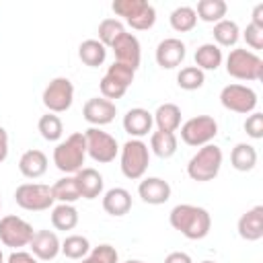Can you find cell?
<instances>
[{"mask_svg": "<svg viewBox=\"0 0 263 263\" xmlns=\"http://www.w3.org/2000/svg\"><path fill=\"white\" fill-rule=\"evenodd\" d=\"M168 222L175 230H179L189 240H201L210 234L212 228V216L205 208L193 205V203H179L171 210Z\"/></svg>", "mask_w": 263, "mask_h": 263, "instance_id": "6da1fadb", "label": "cell"}, {"mask_svg": "<svg viewBox=\"0 0 263 263\" xmlns=\"http://www.w3.org/2000/svg\"><path fill=\"white\" fill-rule=\"evenodd\" d=\"M86 160L84 132H74L53 148V164L66 175H76Z\"/></svg>", "mask_w": 263, "mask_h": 263, "instance_id": "7a4b0ae2", "label": "cell"}, {"mask_svg": "<svg viewBox=\"0 0 263 263\" xmlns=\"http://www.w3.org/2000/svg\"><path fill=\"white\" fill-rule=\"evenodd\" d=\"M224 162V154L220 150V146L216 144H205L201 146L187 162V175L189 179L197 181V183H208L214 181L222 168Z\"/></svg>", "mask_w": 263, "mask_h": 263, "instance_id": "3957f363", "label": "cell"}, {"mask_svg": "<svg viewBox=\"0 0 263 263\" xmlns=\"http://www.w3.org/2000/svg\"><path fill=\"white\" fill-rule=\"evenodd\" d=\"M148 164H150V148L146 142L132 138L119 148V168L125 179L129 181L142 179L148 171Z\"/></svg>", "mask_w": 263, "mask_h": 263, "instance_id": "277c9868", "label": "cell"}, {"mask_svg": "<svg viewBox=\"0 0 263 263\" xmlns=\"http://www.w3.org/2000/svg\"><path fill=\"white\" fill-rule=\"evenodd\" d=\"M226 72L236 80L257 82L263 78V60L245 47H236L226 55Z\"/></svg>", "mask_w": 263, "mask_h": 263, "instance_id": "5b68a950", "label": "cell"}, {"mask_svg": "<svg viewBox=\"0 0 263 263\" xmlns=\"http://www.w3.org/2000/svg\"><path fill=\"white\" fill-rule=\"evenodd\" d=\"M111 8L136 31H148L156 23V8L146 0H115Z\"/></svg>", "mask_w": 263, "mask_h": 263, "instance_id": "8992f818", "label": "cell"}, {"mask_svg": "<svg viewBox=\"0 0 263 263\" xmlns=\"http://www.w3.org/2000/svg\"><path fill=\"white\" fill-rule=\"evenodd\" d=\"M181 140L187 146L201 148L205 144H212V140L218 136V121L212 115H195L181 123Z\"/></svg>", "mask_w": 263, "mask_h": 263, "instance_id": "52a82bcc", "label": "cell"}, {"mask_svg": "<svg viewBox=\"0 0 263 263\" xmlns=\"http://www.w3.org/2000/svg\"><path fill=\"white\" fill-rule=\"evenodd\" d=\"M14 201L27 212H45L53 208L55 199L49 185L43 183H23L14 189Z\"/></svg>", "mask_w": 263, "mask_h": 263, "instance_id": "ba28073f", "label": "cell"}, {"mask_svg": "<svg viewBox=\"0 0 263 263\" xmlns=\"http://www.w3.org/2000/svg\"><path fill=\"white\" fill-rule=\"evenodd\" d=\"M84 140H86V156H90L99 164H109L119 154L117 140L111 134L103 132L101 127H88L84 132Z\"/></svg>", "mask_w": 263, "mask_h": 263, "instance_id": "9c48e42d", "label": "cell"}, {"mask_svg": "<svg viewBox=\"0 0 263 263\" xmlns=\"http://www.w3.org/2000/svg\"><path fill=\"white\" fill-rule=\"evenodd\" d=\"M41 101L47 109V113H64L74 103V84L66 76H58L49 80V84L43 88Z\"/></svg>", "mask_w": 263, "mask_h": 263, "instance_id": "30bf717a", "label": "cell"}, {"mask_svg": "<svg viewBox=\"0 0 263 263\" xmlns=\"http://www.w3.org/2000/svg\"><path fill=\"white\" fill-rule=\"evenodd\" d=\"M33 234H35L33 226L27 220H23L21 216L10 214V216L0 218V242L4 247L21 251L23 247H29Z\"/></svg>", "mask_w": 263, "mask_h": 263, "instance_id": "8fae6325", "label": "cell"}, {"mask_svg": "<svg viewBox=\"0 0 263 263\" xmlns=\"http://www.w3.org/2000/svg\"><path fill=\"white\" fill-rule=\"evenodd\" d=\"M220 103L224 109L240 115H251L259 103L257 92L247 84H226L220 90Z\"/></svg>", "mask_w": 263, "mask_h": 263, "instance_id": "7c38bea8", "label": "cell"}, {"mask_svg": "<svg viewBox=\"0 0 263 263\" xmlns=\"http://www.w3.org/2000/svg\"><path fill=\"white\" fill-rule=\"evenodd\" d=\"M187 55V47L181 39L177 37H166L162 39L158 45H156V51H154V58H156V64L162 68V70H175L183 64Z\"/></svg>", "mask_w": 263, "mask_h": 263, "instance_id": "4fadbf2b", "label": "cell"}, {"mask_svg": "<svg viewBox=\"0 0 263 263\" xmlns=\"http://www.w3.org/2000/svg\"><path fill=\"white\" fill-rule=\"evenodd\" d=\"M115 115H117V105L103 97H92L82 107V117L90 123V127L107 125L115 119Z\"/></svg>", "mask_w": 263, "mask_h": 263, "instance_id": "5bb4252c", "label": "cell"}, {"mask_svg": "<svg viewBox=\"0 0 263 263\" xmlns=\"http://www.w3.org/2000/svg\"><path fill=\"white\" fill-rule=\"evenodd\" d=\"M29 249L37 261H53L62 253V240L53 230H35Z\"/></svg>", "mask_w": 263, "mask_h": 263, "instance_id": "9a60e30c", "label": "cell"}, {"mask_svg": "<svg viewBox=\"0 0 263 263\" xmlns=\"http://www.w3.org/2000/svg\"><path fill=\"white\" fill-rule=\"evenodd\" d=\"M113 53H115V62L119 64H125L129 66L132 70H138L140 68V62H142V45L138 41L136 35L132 33H123L113 45H111Z\"/></svg>", "mask_w": 263, "mask_h": 263, "instance_id": "2e32d148", "label": "cell"}, {"mask_svg": "<svg viewBox=\"0 0 263 263\" xmlns=\"http://www.w3.org/2000/svg\"><path fill=\"white\" fill-rule=\"evenodd\" d=\"M171 193H173V189H171L168 181H164L160 177H146L138 185V195L148 205H162V203H166L171 199Z\"/></svg>", "mask_w": 263, "mask_h": 263, "instance_id": "e0dca14e", "label": "cell"}, {"mask_svg": "<svg viewBox=\"0 0 263 263\" xmlns=\"http://www.w3.org/2000/svg\"><path fill=\"white\" fill-rule=\"evenodd\" d=\"M236 230H238V236L247 242H255L263 238V205H255L247 210L238 218Z\"/></svg>", "mask_w": 263, "mask_h": 263, "instance_id": "ac0fdd59", "label": "cell"}, {"mask_svg": "<svg viewBox=\"0 0 263 263\" xmlns=\"http://www.w3.org/2000/svg\"><path fill=\"white\" fill-rule=\"evenodd\" d=\"M152 125H154L152 113L144 107H134L123 115V129L136 140H142L144 136H148L152 132Z\"/></svg>", "mask_w": 263, "mask_h": 263, "instance_id": "d6986e66", "label": "cell"}, {"mask_svg": "<svg viewBox=\"0 0 263 263\" xmlns=\"http://www.w3.org/2000/svg\"><path fill=\"white\" fill-rule=\"evenodd\" d=\"M74 177H76V185H78L80 197H84V199H97V197L103 195L105 181H103V175L97 168L82 166Z\"/></svg>", "mask_w": 263, "mask_h": 263, "instance_id": "ffe728a7", "label": "cell"}, {"mask_svg": "<svg viewBox=\"0 0 263 263\" xmlns=\"http://www.w3.org/2000/svg\"><path fill=\"white\" fill-rule=\"evenodd\" d=\"M103 210L109 216L121 218L132 210V193L123 187H111L103 193Z\"/></svg>", "mask_w": 263, "mask_h": 263, "instance_id": "44dd1931", "label": "cell"}, {"mask_svg": "<svg viewBox=\"0 0 263 263\" xmlns=\"http://www.w3.org/2000/svg\"><path fill=\"white\" fill-rule=\"evenodd\" d=\"M18 171L27 179L43 177L45 171H47V156H45V152L37 150V148H31V150L23 152V156L18 158Z\"/></svg>", "mask_w": 263, "mask_h": 263, "instance_id": "7402d4cb", "label": "cell"}, {"mask_svg": "<svg viewBox=\"0 0 263 263\" xmlns=\"http://www.w3.org/2000/svg\"><path fill=\"white\" fill-rule=\"evenodd\" d=\"M152 119L156 123V129L175 134L181 127V107L175 103H162L152 113Z\"/></svg>", "mask_w": 263, "mask_h": 263, "instance_id": "603a6c76", "label": "cell"}, {"mask_svg": "<svg viewBox=\"0 0 263 263\" xmlns=\"http://www.w3.org/2000/svg\"><path fill=\"white\" fill-rule=\"evenodd\" d=\"M78 58L88 68H99L107 60V47L99 39H84L78 45Z\"/></svg>", "mask_w": 263, "mask_h": 263, "instance_id": "cb8c5ba5", "label": "cell"}, {"mask_svg": "<svg viewBox=\"0 0 263 263\" xmlns=\"http://www.w3.org/2000/svg\"><path fill=\"white\" fill-rule=\"evenodd\" d=\"M230 164L238 173L253 171L255 164H257V150H255V146L253 144H247V142H238L232 148V152H230Z\"/></svg>", "mask_w": 263, "mask_h": 263, "instance_id": "d4e9b609", "label": "cell"}, {"mask_svg": "<svg viewBox=\"0 0 263 263\" xmlns=\"http://www.w3.org/2000/svg\"><path fill=\"white\" fill-rule=\"evenodd\" d=\"M195 66L205 72V70H218L224 62V53L216 43H203L195 49Z\"/></svg>", "mask_w": 263, "mask_h": 263, "instance_id": "484cf974", "label": "cell"}, {"mask_svg": "<svg viewBox=\"0 0 263 263\" xmlns=\"http://www.w3.org/2000/svg\"><path fill=\"white\" fill-rule=\"evenodd\" d=\"M51 226L55 230H74L78 226V210L74 203H58L51 208Z\"/></svg>", "mask_w": 263, "mask_h": 263, "instance_id": "4316f807", "label": "cell"}, {"mask_svg": "<svg viewBox=\"0 0 263 263\" xmlns=\"http://www.w3.org/2000/svg\"><path fill=\"white\" fill-rule=\"evenodd\" d=\"M177 136L171 132H152L150 134V152L156 154L158 158H171L177 152Z\"/></svg>", "mask_w": 263, "mask_h": 263, "instance_id": "83f0119b", "label": "cell"}, {"mask_svg": "<svg viewBox=\"0 0 263 263\" xmlns=\"http://www.w3.org/2000/svg\"><path fill=\"white\" fill-rule=\"evenodd\" d=\"M51 193H53V199L60 203H76L78 199H82L74 175H66V177L58 179L51 185Z\"/></svg>", "mask_w": 263, "mask_h": 263, "instance_id": "f1b7e54d", "label": "cell"}, {"mask_svg": "<svg viewBox=\"0 0 263 263\" xmlns=\"http://www.w3.org/2000/svg\"><path fill=\"white\" fill-rule=\"evenodd\" d=\"M226 12H228V4L224 0H199L195 8V14L199 21L214 23V25L226 18Z\"/></svg>", "mask_w": 263, "mask_h": 263, "instance_id": "f546056e", "label": "cell"}, {"mask_svg": "<svg viewBox=\"0 0 263 263\" xmlns=\"http://www.w3.org/2000/svg\"><path fill=\"white\" fill-rule=\"evenodd\" d=\"M240 39V29L234 21L222 18L220 23L214 25V41L218 47H232Z\"/></svg>", "mask_w": 263, "mask_h": 263, "instance_id": "4dcf8cb0", "label": "cell"}, {"mask_svg": "<svg viewBox=\"0 0 263 263\" xmlns=\"http://www.w3.org/2000/svg\"><path fill=\"white\" fill-rule=\"evenodd\" d=\"M90 242L86 236L82 234H70L62 240V255L68 257V259H74V261H80L84 259L88 253H90Z\"/></svg>", "mask_w": 263, "mask_h": 263, "instance_id": "1f68e13d", "label": "cell"}, {"mask_svg": "<svg viewBox=\"0 0 263 263\" xmlns=\"http://www.w3.org/2000/svg\"><path fill=\"white\" fill-rule=\"evenodd\" d=\"M168 23H171V27H173L177 33H189V31H193L195 25H197L195 8H191V6H177V8L171 12Z\"/></svg>", "mask_w": 263, "mask_h": 263, "instance_id": "d6a6232c", "label": "cell"}, {"mask_svg": "<svg viewBox=\"0 0 263 263\" xmlns=\"http://www.w3.org/2000/svg\"><path fill=\"white\" fill-rule=\"evenodd\" d=\"M37 129H39V134H41L43 140H47V142H60V138L64 134V123H62V119L55 113H45V115L39 117Z\"/></svg>", "mask_w": 263, "mask_h": 263, "instance_id": "836d02e7", "label": "cell"}, {"mask_svg": "<svg viewBox=\"0 0 263 263\" xmlns=\"http://www.w3.org/2000/svg\"><path fill=\"white\" fill-rule=\"evenodd\" d=\"M99 41L105 45V47H111L123 33H125V27L119 18H103L99 23Z\"/></svg>", "mask_w": 263, "mask_h": 263, "instance_id": "e575fe53", "label": "cell"}, {"mask_svg": "<svg viewBox=\"0 0 263 263\" xmlns=\"http://www.w3.org/2000/svg\"><path fill=\"white\" fill-rule=\"evenodd\" d=\"M205 82V72H201L197 66H185L177 74V84L183 90H197Z\"/></svg>", "mask_w": 263, "mask_h": 263, "instance_id": "d590c367", "label": "cell"}, {"mask_svg": "<svg viewBox=\"0 0 263 263\" xmlns=\"http://www.w3.org/2000/svg\"><path fill=\"white\" fill-rule=\"evenodd\" d=\"M109 80H113V82H117V84H121V86H125V88H129V84L134 82V76H136V70H132L129 66H125V64H119V62H113L109 68H107V74H105Z\"/></svg>", "mask_w": 263, "mask_h": 263, "instance_id": "8d00e7d4", "label": "cell"}, {"mask_svg": "<svg viewBox=\"0 0 263 263\" xmlns=\"http://www.w3.org/2000/svg\"><path fill=\"white\" fill-rule=\"evenodd\" d=\"M99 88H101V97H103V99H109V101H113V103H115L117 99H121V97L127 92V88H125V86H121V84H117V82L109 80L107 76H103V78H101Z\"/></svg>", "mask_w": 263, "mask_h": 263, "instance_id": "74e56055", "label": "cell"}, {"mask_svg": "<svg viewBox=\"0 0 263 263\" xmlns=\"http://www.w3.org/2000/svg\"><path fill=\"white\" fill-rule=\"evenodd\" d=\"M95 261L99 263H117L119 261V255H117V249L111 247V245H99V247H92L90 253H88Z\"/></svg>", "mask_w": 263, "mask_h": 263, "instance_id": "f35d334b", "label": "cell"}, {"mask_svg": "<svg viewBox=\"0 0 263 263\" xmlns=\"http://www.w3.org/2000/svg\"><path fill=\"white\" fill-rule=\"evenodd\" d=\"M245 132H247L249 138L261 140V138H263V113L253 111V113L245 119Z\"/></svg>", "mask_w": 263, "mask_h": 263, "instance_id": "ab89813d", "label": "cell"}, {"mask_svg": "<svg viewBox=\"0 0 263 263\" xmlns=\"http://www.w3.org/2000/svg\"><path fill=\"white\" fill-rule=\"evenodd\" d=\"M242 39L247 41V45L251 49H263V29L249 23L247 29L242 31Z\"/></svg>", "mask_w": 263, "mask_h": 263, "instance_id": "60d3db41", "label": "cell"}, {"mask_svg": "<svg viewBox=\"0 0 263 263\" xmlns=\"http://www.w3.org/2000/svg\"><path fill=\"white\" fill-rule=\"evenodd\" d=\"M6 263H39L31 253H27V251H12L10 255H8V259H6Z\"/></svg>", "mask_w": 263, "mask_h": 263, "instance_id": "b9f144b4", "label": "cell"}, {"mask_svg": "<svg viewBox=\"0 0 263 263\" xmlns=\"http://www.w3.org/2000/svg\"><path fill=\"white\" fill-rule=\"evenodd\" d=\"M164 263H193V259L183 251H173L164 257Z\"/></svg>", "mask_w": 263, "mask_h": 263, "instance_id": "7bdbcfd3", "label": "cell"}, {"mask_svg": "<svg viewBox=\"0 0 263 263\" xmlns=\"http://www.w3.org/2000/svg\"><path fill=\"white\" fill-rule=\"evenodd\" d=\"M8 158V132L0 125V164Z\"/></svg>", "mask_w": 263, "mask_h": 263, "instance_id": "ee69618b", "label": "cell"}, {"mask_svg": "<svg viewBox=\"0 0 263 263\" xmlns=\"http://www.w3.org/2000/svg\"><path fill=\"white\" fill-rule=\"evenodd\" d=\"M251 23L263 29V4H257V6L253 8V21H251Z\"/></svg>", "mask_w": 263, "mask_h": 263, "instance_id": "f6af8a7d", "label": "cell"}, {"mask_svg": "<svg viewBox=\"0 0 263 263\" xmlns=\"http://www.w3.org/2000/svg\"><path fill=\"white\" fill-rule=\"evenodd\" d=\"M80 263H99V261H95V259H92L90 255H86L84 259H80Z\"/></svg>", "mask_w": 263, "mask_h": 263, "instance_id": "bcb514c9", "label": "cell"}, {"mask_svg": "<svg viewBox=\"0 0 263 263\" xmlns=\"http://www.w3.org/2000/svg\"><path fill=\"white\" fill-rule=\"evenodd\" d=\"M125 263H146V261H140V259H127Z\"/></svg>", "mask_w": 263, "mask_h": 263, "instance_id": "7dc6e473", "label": "cell"}, {"mask_svg": "<svg viewBox=\"0 0 263 263\" xmlns=\"http://www.w3.org/2000/svg\"><path fill=\"white\" fill-rule=\"evenodd\" d=\"M0 263H6V261H4V253H2V249H0Z\"/></svg>", "mask_w": 263, "mask_h": 263, "instance_id": "c3c4849f", "label": "cell"}, {"mask_svg": "<svg viewBox=\"0 0 263 263\" xmlns=\"http://www.w3.org/2000/svg\"><path fill=\"white\" fill-rule=\"evenodd\" d=\"M201 263H216V261H212V259H205V261H201Z\"/></svg>", "mask_w": 263, "mask_h": 263, "instance_id": "681fc988", "label": "cell"}, {"mask_svg": "<svg viewBox=\"0 0 263 263\" xmlns=\"http://www.w3.org/2000/svg\"><path fill=\"white\" fill-rule=\"evenodd\" d=\"M0 208H2V199H0Z\"/></svg>", "mask_w": 263, "mask_h": 263, "instance_id": "f907efd6", "label": "cell"}]
</instances>
